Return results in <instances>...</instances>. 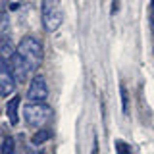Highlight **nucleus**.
<instances>
[{
	"mask_svg": "<svg viewBox=\"0 0 154 154\" xmlns=\"http://www.w3.org/2000/svg\"><path fill=\"white\" fill-rule=\"evenodd\" d=\"M42 64V45L37 37L25 35L17 42V48L10 56V67L17 81H25L31 73L41 67Z\"/></svg>",
	"mask_w": 154,
	"mask_h": 154,
	"instance_id": "f257e3e1",
	"label": "nucleus"
},
{
	"mask_svg": "<svg viewBox=\"0 0 154 154\" xmlns=\"http://www.w3.org/2000/svg\"><path fill=\"white\" fill-rule=\"evenodd\" d=\"M41 17H42V27L46 33L58 31L64 19V12H62V2L60 0H42L41 4Z\"/></svg>",
	"mask_w": 154,
	"mask_h": 154,
	"instance_id": "f03ea898",
	"label": "nucleus"
},
{
	"mask_svg": "<svg viewBox=\"0 0 154 154\" xmlns=\"http://www.w3.org/2000/svg\"><path fill=\"white\" fill-rule=\"evenodd\" d=\"M23 119L29 127H45L52 119V108L45 102H27L23 108Z\"/></svg>",
	"mask_w": 154,
	"mask_h": 154,
	"instance_id": "7ed1b4c3",
	"label": "nucleus"
},
{
	"mask_svg": "<svg viewBox=\"0 0 154 154\" xmlns=\"http://www.w3.org/2000/svg\"><path fill=\"white\" fill-rule=\"evenodd\" d=\"M16 91V77H14V71L10 67V62L6 58L0 56V96L2 98H8V96L14 94Z\"/></svg>",
	"mask_w": 154,
	"mask_h": 154,
	"instance_id": "20e7f679",
	"label": "nucleus"
},
{
	"mask_svg": "<svg viewBox=\"0 0 154 154\" xmlns=\"http://www.w3.org/2000/svg\"><path fill=\"white\" fill-rule=\"evenodd\" d=\"M27 100L29 102H45V100L48 98V83H46V79L42 75H33V79H31V83H29L27 87Z\"/></svg>",
	"mask_w": 154,
	"mask_h": 154,
	"instance_id": "39448f33",
	"label": "nucleus"
},
{
	"mask_svg": "<svg viewBox=\"0 0 154 154\" xmlns=\"http://www.w3.org/2000/svg\"><path fill=\"white\" fill-rule=\"evenodd\" d=\"M6 114H8L10 123H12V125H17V122H19V96L17 94L10 98V102L6 106Z\"/></svg>",
	"mask_w": 154,
	"mask_h": 154,
	"instance_id": "423d86ee",
	"label": "nucleus"
},
{
	"mask_svg": "<svg viewBox=\"0 0 154 154\" xmlns=\"http://www.w3.org/2000/svg\"><path fill=\"white\" fill-rule=\"evenodd\" d=\"M50 137H52V133L48 131L46 127H41V129H38V131H37V133L31 137V143L35 144V146H41V144H45V143H46Z\"/></svg>",
	"mask_w": 154,
	"mask_h": 154,
	"instance_id": "0eeeda50",
	"label": "nucleus"
},
{
	"mask_svg": "<svg viewBox=\"0 0 154 154\" xmlns=\"http://www.w3.org/2000/svg\"><path fill=\"white\" fill-rule=\"evenodd\" d=\"M0 154H16V144H14L12 137H6L2 143V148H0Z\"/></svg>",
	"mask_w": 154,
	"mask_h": 154,
	"instance_id": "6e6552de",
	"label": "nucleus"
},
{
	"mask_svg": "<svg viewBox=\"0 0 154 154\" xmlns=\"http://www.w3.org/2000/svg\"><path fill=\"white\" fill-rule=\"evenodd\" d=\"M119 93H122V112L127 114L129 112V98H127V91H125L123 85H122V89H119Z\"/></svg>",
	"mask_w": 154,
	"mask_h": 154,
	"instance_id": "1a4fd4ad",
	"label": "nucleus"
},
{
	"mask_svg": "<svg viewBox=\"0 0 154 154\" xmlns=\"http://www.w3.org/2000/svg\"><path fill=\"white\" fill-rule=\"evenodd\" d=\"M116 148H118V154H131L129 146H127L125 143H122V141H118V143H116Z\"/></svg>",
	"mask_w": 154,
	"mask_h": 154,
	"instance_id": "9d476101",
	"label": "nucleus"
},
{
	"mask_svg": "<svg viewBox=\"0 0 154 154\" xmlns=\"http://www.w3.org/2000/svg\"><path fill=\"white\" fill-rule=\"evenodd\" d=\"M23 0H8V4H10V8L12 10H16V8H19V4H21Z\"/></svg>",
	"mask_w": 154,
	"mask_h": 154,
	"instance_id": "9b49d317",
	"label": "nucleus"
},
{
	"mask_svg": "<svg viewBox=\"0 0 154 154\" xmlns=\"http://www.w3.org/2000/svg\"><path fill=\"white\" fill-rule=\"evenodd\" d=\"M152 21H154V0H152Z\"/></svg>",
	"mask_w": 154,
	"mask_h": 154,
	"instance_id": "f8f14e48",
	"label": "nucleus"
},
{
	"mask_svg": "<svg viewBox=\"0 0 154 154\" xmlns=\"http://www.w3.org/2000/svg\"><path fill=\"white\" fill-rule=\"evenodd\" d=\"M31 154H42V152H38V150H37V152H31Z\"/></svg>",
	"mask_w": 154,
	"mask_h": 154,
	"instance_id": "ddd939ff",
	"label": "nucleus"
}]
</instances>
